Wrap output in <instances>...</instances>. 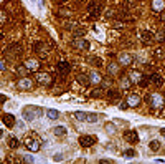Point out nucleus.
<instances>
[{
  "mask_svg": "<svg viewBox=\"0 0 165 164\" xmlns=\"http://www.w3.org/2000/svg\"><path fill=\"white\" fill-rule=\"evenodd\" d=\"M145 101L154 108V110H159L165 104V96L159 95V93H152V95H147L145 96Z\"/></svg>",
  "mask_w": 165,
  "mask_h": 164,
  "instance_id": "7ed1b4c3",
  "label": "nucleus"
},
{
  "mask_svg": "<svg viewBox=\"0 0 165 164\" xmlns=\"http://www.w3.org/2000/svg\"><path fill=\"white\" fill-rule=\"evenodd\" d=\"M140 37H142V41H144V43H150V41L154 40V33L149 32V30H144V32H140Z\"/></svg>",
  "mask_w": 165,
  "mask_h": 164,
  "instance_id": "dca6fc26",
  "label": "nucleus"
},
{
  "mask_svg": "<svg viewBox=\"0 0 165 164\" xmlns=\"http://www.w3.org/2000/svg\"><path fill=\"white\" fill-rule=\"evenodd\" d=\"M86 123H97V114L87 113V121H86Z\"/></svg>",
  "mask_w": 165,
  "mask_h": 164,
  "instance_id": "473e14b6",
  "label": "nucleus"
},
{
  "mask_svg": "<svg viewBox=\"0 0 165 164\" xmlns=\"http://www.w3.org/2000/svg\"><path fill=\"white\" fill-rule=\"evenodd\" d=\"M20 146V141L15 138V136H12V138H8V148H12V149H15V148H18Z\"/></svg>",
  "mask_w": 165,
  "mask_h": 164,
  "instance_id": "5701e85b",
  "label": "nucleus"
},
{
  "mask_svg": "<svg viewBox=\"0 0 165 164\" xmlns=\"http://www.w3.org/2000/svg\"><path fill=\"white\" fill-rule=\"evenodd\" d=\"M53 161H63V154H59V153H58V154H55L53 156Z\"/></svg>",
  "mask_w": 165,
  "mask_h": 164,
  "instance_id": "e433bc0d",
  "label": "nucleus"
},
{
  "mask_svg": "<svg viewBox=\"0 0 165 164\" xmlns=\"http://www.w3.org/2000/svg\"><path fill=\"white\" fill-rule=\"evenodd\" d=\"M124 156L131 159V158H134V156H137V153H135L134 149H125V151H124Z\"/></svg>",
  "mask_w": 165,
  "mask_h": 164,
  "instance_id": "72a5a7b5",
  "label": "nucleus"
},
{
  "mask_svg": "<svg viewBox=\"0 0 165 164\" xmlns=\"http://www.w3.org/2000/svg\"><path fill=\"white\" fill-rule=\"evenodd\" d=\"M89 81H91V83H94V85H97V83H101L103 80H101V75H99V73L93 71V73L89 75Z\"/></svg>",
  "mask_w": 165,
  "mask_h": 164,
  "instance_id": "aec40b11",
  "label": "nucleus"
},
{
  "mask_svg": "<svg viewBox=\"0 0 165 164\" xmlns=\"http://www.w3.org/2000/svg\"><path fill=\"white\" fill-rule=\"evenodd\" d=\"M119 85H121L122 90H129V88H131V85H132V81H131V78H127V76H121Z\"/></svg>",
  "mask_w": 165,
  "mask_h": 164,
  "instance_id": "a211bd4d",
  "label": "nucleus"
},
{
  "mask_svg": "<svg viewBox=\"0 0 165 164\" xmlns=\"http://www.w3.org/2000/svg\"><path fill=\"white\" fill-rule=\"evenodd\" d=\"M36 80H38V83H41V85H46V86L51 85V76L48 75V73H41V75H36Z\"/></svg>",
  "mask_w": 165,
  "mask_h": 164,
  "instance_id": "9b49d317",
  "label": "nucleus"
},
{
  "mask_svg": "<svg viewBox=\"0 0 165 164\" xmlns=\"http://www.w3.org/2000/svg\"><path fill=\"white\" fill-rule=\"evenodd\" d=\"M165 2L163 0H152V10L154 12H163Z\"/></svg>",
  "mask_w": 165,
  "mask_h": 164,
  "instance_id": "ddd939ff",
  "label": "nucleus"
},
{
  "mask_svg": "<svg viewBox=\"0 0 165 164\" xmlns=\"http://www.w3.org/2000/svg\"><path fill=\"white\" fill-rule=\"evenodd\" d=\"M56 2H58V3H63V2H66V0H56Z\"/></svg>",
  "mask_w": 165,
  "mask_h": 164,
  "instance_id": "c03bdc74",
  "label": "nucleus"
},
{
  "mask_svg": "<svg viewBox=\"0 0 165 164\" xmlns=\"http://www.w3.org/2000/svg\"><path fill=\"white\" fill-rule=\"evenodd\" d=\"M7 101V96L5 95H0V103H5Z\"/></svg>",
  "mask_w": 165,
  "mask_h": 164,
  "instance_id": "58836bf2",
  "label": "nucleus"
},
{
  "mask_svg": "<svg viewBox=\"0 0 165 164\" xmlns=\"http://www.w3.org/2000/svg\"><path fill=\"white\" fill-rule=\"evenodd\" d=\"M2 121H3V124H5L7 128H13V126H15V121H17V118L13 116L12 113H3Z\"/></svg>",
  "mask_w": 165,
  "mask_h": 164,
  "instance_id": "1a4fd4ad",
  "label": "nucleus"
},
{
  "mask_svg": "<svg viewBox=\"0 0 165 164\" xmlns=\"http://www.w3.org/2000/svg\"><path fill=\"white\" fill-rule=\"evenodd\" d=\"M41 113H43V110H41L40 106H33V104L25 106V108H23V111H22L23 120H25V121H33V120H36L38 116H41Z\"/></svg>",
  "mask_w": 165,
  "mask_h": 164,
  "instance_id": "f257e3e1",
  "label": "nucleus"
},
{
  "mask_svg": "<svg viewBox=\"0 0 165 164\" xmlns=\"http://www.w3.org/2000/svg\"><path fill=\"white\" fill-rule=\"evenodd\" d=\"M87 61H89V65H93V66H103V60H101L99 57H89L87 58Z\"/></svg>",
  "mask_w": 165,
  "mask_h": 164,
  "instance_id": "6ab92c4d",
  "label": "nucleus"
},
{
  "mask_svg": "<svg viewBox=\"0 0 165 164\" xmlns=\"http://www.w3.org/2000/svg\"><path fill=\"white\" fill-rule=\"evenodd\" d=\"M140 80H142V75H140L139 71H132L131 73V81L132 83H140Z\"/></svg>",
  "mask_w": 165,
  "mask_h": 164,
  "instance_id": "a878e982",
  "label": "nucleus"
},
{
  "mask_svg": "<svg viewBox=\"0 0 165 164\" xmlns=\"http://www.w3.org/2000/svg\"><path fill=\"white\" fill-rule=\"evenodd\" d=\"M163 96H165V88H163Z\"/></svg>",
  "mask_w": 165,
  "mask_h": 164,
  "instance_id": "49530a36",
  "label": "nucleus"
},
{
  "mask_svg": "<svg viewBox=\"0 0 165 164\" xmlns=\"http://www.w3.org/2000/svg\"><path fill=\"white\" fill-rule=\"evenodd\" d=\"M23 161H25V162H28V161H30V162H33V158H31V156H30V158H25V159H23Z\"/></svg>",
  "mask_w": 165,
  "mask_h": 164,
  "instance_id": "ea45409f",
  "label": "nucleus"
},
{
  "mask_svg": "<svg viewBox=\"0 0 165 164\" xmlns=\"http://www.w3.org/2000/svg\"><path fill=\"white\" fill-rule=\"evenodd\" d=\"M17 86H18V90H22V91H27V90H31L33 81H31L30 78H20L18 83H17Z\"/></svg>",
  "mask_w": 165,
  "mask_h": 164,
  "instance_id": "6e6552de",
  "label": "nucleus"
},
{
  "mask_svg": "<svg viewBox=\"0 0 165 164\" xmlns=\"http://www.w3.org/2000/svg\"><path fill=\"white\" fill-rule=\"evenodd\" d=\"M71 45H73L75 50H87V48H89V41L84 40L83 37H75L71 41Z\"/></svg>",
  "mask_w": 165,
  "mask_h": 164,
  "instance_id": "20e7f679",
  "label": "nucleus"
},
{
  "mask_svg": "<svg viewBox=\"0 0 165 164\" xmlns=\"http://www.w3.org/2000/svg\"><path fill=\"white\" fill-rule=\"evenodd\" d=\"M25 146L31 153H36V151H40V148H41V141L35 133H30V134L25 136Z\"/></svg>",
  "mask_w": 165,
  "mask_h": 164,
  "instance_id": "f03ea898",
  "label": "nucleus"
},
{
  "mask_svg": "<svg viewBox=\"0 0 165 164\" xmlns=\"http://www.w3.org/2000/svg\"><path fill=\"white\" fill-rule=\"evenodd\" d=\"M160 134H162L163 138H165V128H162V130H160Z\"/></svg>",
  "mask_w": 165,
  "mask_h": 164,
  "instance_id": "37998d69",
  "label": "nucleus"
},
{
  "mask_svg": "<svg viewBox=\"0 0 165 164\" xmlns=\"http://www.w3.org/2000/svg\"><path fill=\"white\" fill-rule=\"evenodd\" d=\"M75 118L78 121H87V113H84V111H76Z\"/></svg>",
  "mask_w": 165,
  "mask_h": 164,
  "instance_id": "393cba45",
  "label": "nucleus"
},
{
  "mask_svg": "<svg viewBox=\"0 0 165 164\" xmlns=\"http://www.w3.org/2000/svg\"><path fill=\"white\" fill-rule=\"evenodd\" d=\"M139 104H140V96L139 95H131L127 98V106L135 108V106H139Z\"/></svg>",
  "mask_w": 165,
  "mask_h": 164,
  "instance_id": "f8f14e48",
  "label": "nucleus"
},
{
  "mask_svg": "<svg viewBox=\"0 0 165 164\" xmlns=\"http://www.w3.org/2000/svg\"><path fill=\"white\" fill-rule=\"evenodd\" d=\"M0 70H5V63H3L2 60H0Z\"/></svg>",
  "mask_w": 165,
  "mask_h": 164,
  "instance_id": "79ce46f5",
  "label": "nucleus"
},
{
  "mask_svg": "<svg viewBox=\"0 0 165 164\" xmlns=\"http://www.w3.org/2000/svg\"><path fill=\"white\" fill-rule=\"evenodd\" d=\"M87 10H89V15H91V17H99V15H101V10H103V3L94 0V2L89 3Z\"/></svg>",
  "mask_w": 165,
  "mask_h": 164,
  "instance_id": "39448f33",
  "label": "nucleus"
},
{
  "mask_svg": "<svg viewBox=\"0 0 165 164\" xmlns=\"http://www.w3.org/2000/svg\"><path fill=\"white\" fill-rule=\"evenodd\" d=\"M155 40L157 41H163L165 40V32H163V30H160V32L155 35Z\"/></svg>",
  "mask_w": 165,
  "mask_h": 164,
  "instance_id": "f704fd0d",
  "label": "nucleus"
},
{
  "mask_svg": "<svg viewBox=\"0 0 165 164\" xmlns=\"http://www.w3.org/2000/svg\"><path fill=\"white\" fill-rule=\"evenodd\" d=\"M94 143H96V138L94 136H87V134H84L79 138V144L83 146V148H89V146H93Z\"/></svg>",
  "mask_w": 165,
  "mask_h": 164,
  "instance_id": "9d476101",
  "label": "nucleus"
},
{
  "mask_svg": "<svg viewBox=\"0 0 165 164\" xmlns=\"http://www.w3.org/2000/svg\"><path fill=\"white\" fill-rule=\"evenodd\" d=\"M25 66H27L28 70H36V68H38V63H36L35 60H28Z\"/></svg>",
  "mask_w": 165,
  "mask_h": 164,
  "instance_id": "c756f323",
  "label": "nucleus"
},
{
  "mask_svg": "<svg viewBox=\"0 0 165 164\" xmlns=\"http://www.w3.org/2000/svg\"><path fill=\"white\" fill-rule=\"evenodd\" d=\"M91 96H94V98H99V96H101V91H99V88H97V90H94V91L91 93Z\"/></svg>",
  "mask_w": 165,
  "mask_h": 164,
  "instance_id": "c9c22d12",
  "label": "nucleus"
},
{
  "mask_svg": "<svg viewBox=\"0 0 165 164\" xmlns=\"http://www.w3.org/2000/svg\"><path fill=\"white\" fill-rule=\"evenodd\" d=\"M101 162H103V164H107V162H112V161H111V159H101Z\"/></svg>",
  "mask_w": 165,
  "mask_h": 164,
  "instance_id": "a19ab883",
  "label": "nucleus"
},
{
  "mask_svg": "<svg viewBox=\"0 0 165 164\" xmlns=\"http://www.w3.org/2000/svg\"><path fill=\"white\" fill-rule=\"evenodd\" d=\"M119 61H121L124 66H129L132 63V57L129 53H121V55H119Z\"/></svg>",
  "mask_w": 165,
  "mask_h": 164,
  "instance_id": "2eb2a0df",
  "label": "nucleus"
},
{
  "mask_svg": "<svg viewBox=\"0 0 165 164\" xmlns=\"http://www.w3.org/2000/svg\"><path fill=\"white\" fill-rule=\"evenodd\" d=\"M150 81H152V83H155L157 86H160V85L163 83V78H162L160 75H152V76H150Z\"/></svg>",
  "mask_w": 165,
  "mask_h": 164,
  "instance_id": "bb28decb",
  "label": "nucleus"
},
{
  "mask_svg": "<svg viewBox=\"0 0 165 164\" xmlns=\"http://www.w3.org/2000/svg\"><path fill=\"white\" fill-rule=\"evenodd\" d=\"M104 130H106V133H109V134H114V133H116V128H114V124H112V123H106Z\"/></svg>",
  "mask_w": 165,
  "mask_h": 164,
  "instance_id": "7c9ffc66",
  "label": "nucleus"
},
{
  "mask_svg": "<svg viewBox=\"0 0 165 164\" xmlns=\"http://www.w3.org/2000/svg\"><path fill=\"white\" fill-rule=\"evenodd\" d=\"M160 141H157V139H154V141H150L149 143V148H150V151H159L160 149Z\"/></svg>",
  "mask_w": 165,
  "mask_h": 164,
  "instance_id": "b1692460",
  "label": "nucleus"
},
{
  "mask_svg": "<svg viewBox=\"0 0 165 164\" xmlns=\"http://www.w3.org/2000/svg\"><path fill=\"white\" fill-rule=\"evenodd\" d=\"M2 136H3V130H0V138H2Z\"/></svg>",
  "mask_w": 165,
  "mask_h": 164,
  "instance_id": "a18cd8bd",
  "label": "nucleus"
},
{
  "mask_svg": "<svg viewBox=\"0 0 165 164\" xmlns=\"http://www.w3.org/2000/svg\"><path fill=\"white\" fill-rule=\"evenodd\" d=\"M0 38H2V32H0Z\"/></svg>",
  "mask_w": 165,
  "mask_h": 164,
  "instance_id": "de8ad7c7",
  "label": "nucleus"
},
{
  "mask_svg": "<svg viewBox=\"0 0 165 164\" xmlns=\"http://www.w3.org/2000/svg\"><path fill=\"white\" fill-rule=\"evenodd\" d=\"M119 71V65L117 63H109V66H107V73L112 76V75H117Z\"/></svg>",
  "mask_w": 165,
  "mask_h": 164,
  "instance_id": "412c9836",
  "label": "nucleus"
},
{
  "mask_svg": "<svg viewBox=\"0 0 165 164\" xmlns=\"http://www.w3.org/2000/svg\"><path fill=\"white\" fill-rule=\"evenodd\" d=\"M8 53H12V55H20L22 53V45L20 43H12V45H8Z\"/></svg>",
  "mask_w": 165,
  "mask_h": 164,
  "instance_id": "4468645a",
  "label": "nucleus"
},
{
  "mask_svg": "<svg viewBox=\"0 0 165 164\" xmlns=\"http://www.w3.org/2000/svg\"><path fill=\"white\" fill-rule=\"evenodd\" d=\"M5 18H7V17H5V13H3V10H0V23L5 22Z\"/></svg>",
  "mask_w": 165,
  "mask_h": 164,
  "instance_id": "4c0bfd02",
  "label": "nucleus"
},
{
  "mask_svg": "<svg viewBox=\"0 0 165 164\" xmlns=\"http://www.w3.org/2000/svg\"><path fill=\"white\" fill-rule=\"evenodd\" d=\"M56 71H58L61 76L69 75V71H71V65H69L68 61H59V63L56 65Z\"/></svg>",
  "mask_w": 165,
  "mask_h": 164,
  "instance_id": "423d86ee",
  "label": "nucleus"
},
{
  "mask_svg": "<svg viewBox=\"0 0 165 164\" xmlns=\"http://www.w3.org/2000/svg\"><path fill=\"white\" fill-rule=\"evenodd\" d=\"M76 80H78V83H79V85H84V86H89V85H91L89 76H87V75H84V73H79V75L76 76Z\"/></svg>",
  "mask_w": 165,
  "mask_h": 164,
  "instance_id": "f3484780",
  "label": "nucleus"
},
{
  "mask_svg": "<svg viewBox=\"0 0 165 164\" xmlns=\"http://www.w3.org/2000/svg\"><path fill=\"white\" fill-rule=\"evenodd\" d=\"M33 50L36 51V53H43V50H45V45L41 43V41H35V43H33Z\"/></svg>",
  "mask_w": 165,
  "mask_h": 164,
  "instance_id": "c85d7f7f",
  "label": "nucleus"
},
{
  "mask_svg": "<svg viewBox=\"0 0 165 164\" xmlns=\"http://www.w3.org/2000/svg\"><path fill=\"white\" fill-rule=\"evenodd\" d=\"M46 116H48V120H58V118H59V111H56V110H46Z\"/></svg>",
  "mask_w": 165,
  "mask_h": 164,
  "instance_id": "4be33fe9",
  "label": "nucleus"
},
{
  "mask_svg": "<svg viewBox=\"0 0 165 164\" xmlns=\"http://www.w3.org/2000/svg\"><path fill=\"white\" fill-rule=\"evenodd\" d=\"M53 133H55V136H65L66 128L65 126H56V128H53Z\"/></svg>",
  "mask_w": 165,
  "mask_h": 164,
  "instance_id": "cd10ccee",
  "label": "nucleus"
},
{
  "mask_svg": "<svg viewBox=\"0 0 165 164\" xmlns=\"http://www.w3.org/2000/svg\"><path fill=\"white\" fill-rule=\"evenodd\" d=\"M107 98L117 100V98H119V91H116V90H109V91H107Z\"/></svg>",
  "mask_w": 165,
  "mask_h": 164,
  "instance_id": "2f4dec72",
  "label": "nucleus"
},
{
  "mask_svg": "<svg viewBox=\"0 0 165 164\" xmlns=\"http://www.w3.org/2000/svg\"><path fill=\"white\" fill-rule=\"evenodd\" d=\"M124 138L127 143H131V144H135V143H139V134L135 133V130H129L124 133Z\"/></svg>",
  "mask_w": 165,
  "mask_h": 164,
  "instance_id": "0eeeda50",
  "label": "nucleus"
}]
</instances>
